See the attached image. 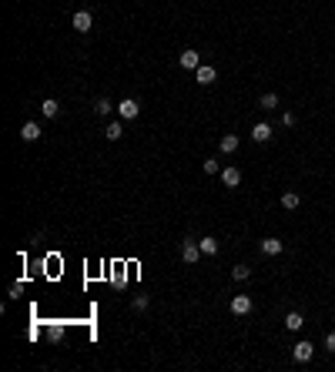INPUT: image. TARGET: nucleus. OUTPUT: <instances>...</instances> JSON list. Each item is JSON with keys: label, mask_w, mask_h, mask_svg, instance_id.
<instances>
[{"label": "nucleus", "mask_w": 335, "mask_h": 372, "mask_svg": "<svg viewBox=\"0 0 335 372\" xmlns=\"http://www.w3.org/2000/svg\"><path fill=\"white\" fill-rule=\"evenodd\" d=\"M198 258H201V245H198L195 238H185V242H181V261H185V265H198Z\"/></svg>", "instance_id": "1"}, {"label": "nucleus", "mask_w": 335, "mask_h": 372, "mask_svg": "<svg viewBox=\"0 0 335 372\" xmlns=\"http://www.w3.org/2000/svg\"><path fill=\"white\" fill-rule=\"evenodd\" d=\"M138 114H141V104L134 101V97H124V101L118 104V118H121V121H134Z\"/></svg>", "instance_id": "2"}, {"label": "nucleus", "mask_w": 335, "mask_h": 372, "mask_svg": "<svg viewBox=\"0 0 335 372\" xmlns=\"http://www.w3.org/2000/svg\"><path fill=\"white\" fill-rule=\"evenodd\" d=\"M91 27H94V17L87 14V10H77V14H74V30H77V34H87Z\"/></svg>", "instance_id": "3"}, {"label": "nucleus", "mask_w": 335, "mask_h": 372, "mask_svg": "<svg viewBox=\"0 0 335 372\" xmlns=\"http://www.w3.org/2000/svg\"><path fill=\"white\" fill-rule=\"evenodd\" d=\"M221 185L225 188H238L242 185V171H238V168H221Z\"/></svg>", "instance_id": "4"}, {"label": "nucleus", "mask_w": 335, "mask_h": 372, "mask_svg": "<svg viewBox=\"0 0 335 372\" xmlns=\"http://www.w3.org/2000/svg\"><path fill=\"white\" fill-rule=\"evenodd\" d=\"M214 77H218V71H214L211 64H201V67L195 71V81H198V84H205V87H208V84H214Z\"/></svg>", "instance_id": "5"}, {"label": "nucleus", "mask_w": 335, "mask_h": 372, "mask_svg": "<svg viewBox=\"0 0 335 372\" xmlns=\"http://www.w3.org/2000/svg\"><path fill=\"white\" fill-rule=\"evenodd\" d=\"M251 141H258V144H265V141H271V124L258 121L255 128H251Z\"/></svg>", "instance_id": "6"}, {"label": "nucleus", "mask_w": 335, "mask_h": 372, "mask_svg": "<svg viewBox=\"0 0 335 372\" xmlns=\"http://www.w3.org/2000/svg\"><path fill=\"white\" fill-rule=\"evenodd\" d=\"M47 342H64V335H67V329H64V322H50L47 326Z\"/></svg>", "instance_id": "7"}, {"label": "nucleus", "mask_w": 335, "mask_h": 372, "mask_svg": "<svg viewBox=\"0 0 335 372\" xmlns=\"http://www.w3.org/2000/svg\"><path fill=\"white\" fill-rule=\"evenodd\" d=\"M312 352H315V345H312V342H298L295 349H292L295 362H308V359H312Z\"/></svg>", "instance_id": "8"}, {"label": "nucleus", "mask_w": 335, "mask_h": 372, "mask_svg": "<svg viewBox=\"0 0 335 372\" xmlns=\"http://www.w3.org/2000/svg\"><path fill=\"white\" fill-rule=\"evenodd\" d=\"M181 67H185V71H198V67H201L198 50H181Z\"/></svg>", "instance_id": "9"}, {"label": "nucleus", "mask_w": 335, "mask_h": 372, "mask_svg": "<svg viewBox=\"0 0 335 372\" xmlns=\"http://www.w3.org/2000/svg\"><path fill=\"white\" fill-rule=\"evenodd\" d=\"M232 312H235V315H248V312H251V298L248 295H235L232 298Z\"/></svg>", "instance_id": "10"}, {"label": "nucleus", "mask_w": 335, "mask_h": 372, "mask_svg": "<svg viewBox=\"0 0 335 372\" xmlns=\"http://www.w3.org/2000/svg\"><path fill=\"white\" fill-rule=\"evenodd\" d=\"M238 144H242V141H238V134H225V138L218 141L221 154H235V151H238Z\"/></svg>", "instance_id": "11"}, {"label": "nucleus", "mask_w": 335, "mask_h": 372, "mask_svg": "<svg viewBox=\"0 0 335 372\" xmlns=\"http://www.w3.org/2000/svg\"><path fill=\"white\" fill-rule=\"evenodd\" d=\"M121 134H124V121H121V118L104 128V138H107V141H121Z\"/></svg>", "instance_id": "12"}, {"label": "nucleus", "mask_w": 335, "mask_h": 372, "mask_svg": "<svg viewBox=\"0 0 335 372\" xmlns=\"http://www.w3.org/2000/svg\"><path fill=\"white\" fill-rule=\"evenodd\" d=\"M20 138H24V141H37L40 138V124L37 121H27L24 128H20Z\"/></svg>", "instance_id": "13"}, {"label": "nucleus", "mask_w": 335, "mask_h": 372, "mask_svg": "<svg viewBox=\"0 0 335 372\" xmlns=\"http://www.w3.org/2000/svg\"><path fill=\"white\" fill-rule=\"evenodd\" d=\"M282 248H285V245H282L278 238H261V251H265V255H282Z\"/></svg>", "instance_id": "14"}, {"label": "nucleus", "mask_w": 335, "mask_h": 372, "mask_svg": "<svg viewBox=\"0 0 335 372\" xmlns=\"http://www.w3.org/2000/svg\"><path fill=\"white\" fill-rule=\"evenodd\" d=\"M198 245H201V255H218V238H211V235L198 238Z\"/></svg>", "instance_id": "15"}, {"label": "nucleus", "mask_w": 335, "mask_h": 372, "mask_svg": "<svg viewBox=\"0 0 335 372\" xmlns=\"http://www.w3.org/2000/svg\"><path fill=\"white\" fill-rule=\"evenodd\" d=\"M302 326H305V318H302V312H289V315H285V329H289V332H298Z\"/></svg>", "instance_id": "16"}, {"label": "nucleus", "mask_w": 335, "mask_h": 372, "mask_svg": "<svg viewBox=\"0 0 335 372\" xmlns=\"http://www.w3.org/2000/svg\"><path fill=\"white\" fill-rule=\"evenodd\" d=\"M111 111H114V104L107 101V97H97V101H94V114H97V118H107Z\"/></svg>", "instance_id": "17"}, {"label": "nucleus", "mask_w": 335, "mask_h": 372, "mask_svg": "<svg viewBox=\"0 0 335 372\" xmlns=\"http://www.w3.org/2000/svg\"><path fill=\"white\" fill-rule=\"evenodd\" d=\"M57 111H61V104H57L54 97H44V104H40V114H44V118H57Z\"/></svg>", "instance_id": "18"}, {"label": "nucleus", "mask_w": 335, "mask_h": 372, "mask_svg": "<svg viewBox=\"0 0 335 372\" xmlns=\"http://www.w3.org/2000/svg\"><path fill=\"white\" fill-rule=\"evenodd\" d=\"M298 205H302V198H298L295 191H285V195H282V208H285V211H295Z\"/></svg>", "instance_id": "19"}, {"label": "nucleus", "mask_w": 335, "mask_h": 372, "mask_svg": "<svg viewBox=\"0 0 335 372\" xmlns=\"http://www.w3.org/2000/svg\"><path fill=\"white\" fill-rule=\"evenodd\" d=\"M258 108L261 111H275V108H278V94H261V101H258Z\"/></svg>", "instance_id": "20"}, {"label": "nucleus", "mask_w": 335, "mask_h": 372, "mask_svg": "<svg viewBox=\"0 0 335 372\" xmlns=\"http://www.w3.org/2000/svg\"><path fill=\"white\" fill-rule=\"evenodd\" d=\"M248 275H251V269H248V265H235V269H232V279H235V282H245Z\"/></svg>", "instance_id": "21"}, {"label": "nucleus", "mask_w": 335, "mask_h": 372, "mask_svg": "<svg viewBox=\"0 0 335 372\" xmlns=\"http://www.w3.org/2000/svg\"><path fill=\"white\" fill-rule=\"evenodd\" d=\"M201 168H205V175H218V171H221V165H218V161H214V158L201 161Z\"/></svg>", "instance_id": "22"}, {"label": "nucleus", "mask_w": 335, "mask_h": 372, "mask_svg": "<svg viewBox=\"0 0 335 372\" xmlns=\"http://www.w3.org/2000/svg\"><path fill=\"white\" fill-rule=\"evenodd\" d=\"M134 308H138V312H148V295H138V298H134Z\"/></svg>", "instance_id": "23"}, {"label": "nucleus", "mask_w": 335, "mask_h": 372, "mask_svg": "<svg viewBox=\"0 0 335 372\" xmlns=\"http://www.w3.org/2000/svg\"><path fill=\"white\" fill-rule=\"evenodd\" d=\"M282 124H285V128H292V124H295V114L285 111V114H282Z\"/></svg>", "instance_id": "24"}, {"label": "nucleus", "mask_w": 335, "mask_h": 372, "mask_svg": "<svg viewBox=\"0 0 335 372\" xmlns=\"http://www.w3.org/2000/svg\"><path fill=\"white\" fill-rule=\"evenodd\" d=\"M325 349H328V352H335V332L325 335Z\"/></svg>", "instance_id": "25"}]
</instances>
